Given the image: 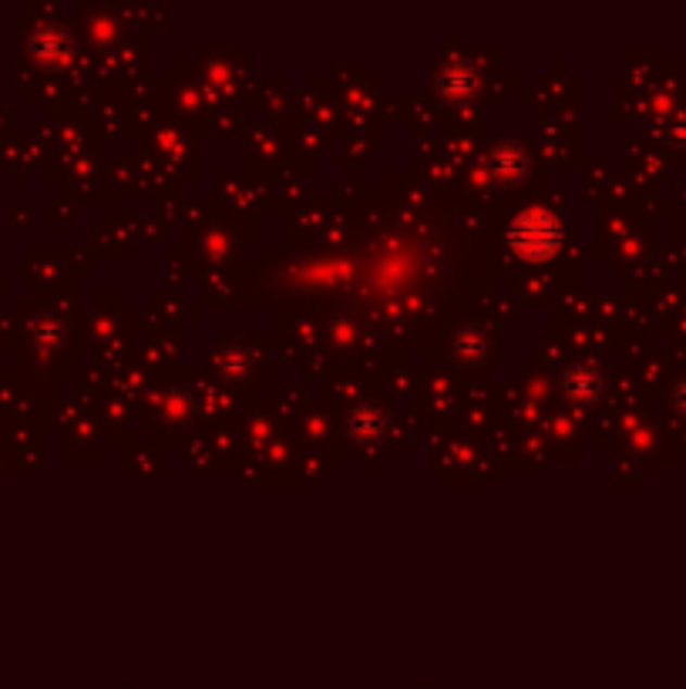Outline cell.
Segmentation results:
<instances>
[{"label":"cell","mask_w":686,"mask_h":689,"mask_svg":"<svg viewBox=\"0 0 686 689\" xmlns=\"http://www.w3.org/2000/svg\"><path fill=\"white\" fill-rule=\"evenodd\" d=\"M511 243H514V250H522L525 256L538 259V256H548L556 250L559 229L545 213H525L519 222L511 226Z\"/></svg>","instance_id":"1"},{"label":"cell","mask_w":686,"mask_h":689,"mask_svg":"<svg viewBox=\"0 0 686 689\" xmlns=\"http://www.w3.org/2000/svg\"><path fill=\"white\" fill-rule=\"evenodd\" d=\"M599 377H596V370H589V367H575V370H569V377H566V391L572 394V400H579V404H593L596 397H599Z\"/></svg>","instance_id":"2"},{"label":"cell","mask_w":686,"mask_h":689,"mask_svg":"<svg viewBox=\"0 0 686 689\" xmlns=\"http://www.w3.org/2000/svg\"><path fill=\"white\" fill-rule=\"evenodd\" d=\"M357 418H364V424H357V421H351V428H354V434L357 437H377V434H381V413H370L367 407L364 410H357Z\"/></svg>","instance_id":"3"},{"label":"cell","mask_w":686,"mask_h":689,"mask_svg":"<svg viewBox=\"0 0 686 689\" xmlns=\"http://www.w3.org/2000/svg\"><path fill=\"white\" fill-rule=\"evenodd\" d=\"M676 407H679V410L686 413V381H683V384L676 387Z\"/></svg>","instance_id":"4"}]
</instances>
